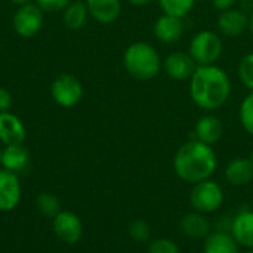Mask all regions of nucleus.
I'll list each match as a JSON object with an SVG mask.
<instances>
[{
	"mask_svg": "<svg viewBox=\"0 0 253 253\" xmlns=\"http://www.w3.org/2000/svg\"><path fill=\"white\" fill-rule=\"evenodd\" d=\"M231 80L228 73L215 65H199L188 80L191 101L205 111H216L231 96Z\"/></svg>",
	"mask_w": 253,
	"mask_h": 253,
	"instance_id": "nucleus-1",
	"label": "nucleus"
},
{
	"mask_svg": "<svg viewBox=\"0 0 253 253\" xmlns=\"http://www.w3.org/2000/svg\"><path fill=\"white\" fill-rule=\"evenodd\" d=\"M216 168L218 157L212 145L196 138L182 144L173 156V170L176 176L193 185L211 179Z\"/></svg>",
	"mask_w": 253,
	"mask_h": 253,
	"instance_id": "nucleus-2",
	"label": "nucleus"
},
{
	"mask_svg": "<svg viewBox=\"0 0 253 253\" xmlns=\"http://www.w3.org/2000/svg\"><path fill=\"white\" fill-rule=\"evenodd\" d=\"M159 50L147 42L130 43L123 53V67L136 80H153L162 70Z\"/></svg>",
	"mask_w": 253,
	"mask_h": 253,
	"instance_id": "nucleus-3",
	"label": "nucleus"
},
{
	"mask_svg": "<svg viewBox=\"0 0 253 253\" xmlns=\"http://www.w3.org/2000/svg\"><path fill=\"white\" fill-rule=\"evenodd\" d=\"M224 52L221 36L212 30H202L193 36L188 53L197 65H215Z\"/></svg>",
	"mask_w": 253,
	"mask_h": 253,
	"instance_id": "nucleus-4",
	"label": "nucleus"
},
{
	"mask_svg": "<svg viewBox=\"0 0 253 253\" xmlns=\"http://www.w3.org/2000/svg\"><path fill=\"white\" fill-rule=\"evenodd\" d=\"M190 203L196 212L200 213H213L224 203V191L221 185L215 181L206 179L193 185L190 193Z\"/></svg>",
	"mask_w": 253,
	"mask_h": 253,
	"instance_id": "nucleus-5",
	"label": "nucleus"
},
{
	"mask_svg": "<svg viewBox=\"0 0 253 253\" xmlns=\"http://www.w3.org/2000/svg\"><path fill=\"white\" fill-rule=\"evenodd\" d=\"M50 95L59 107L71 108L83 98L82 82L73 74H61L52 82Z\"/></svg>",
	"mask_w": 253,
	"mask_h": 253,
	"instance_id": "nucleus-6",
	"label": "nucleus"
},
{
	"mask_svg": "<svg viewBox=\"0 0 253 253\" xmlns=\"http://www.w3.org/2000/svg\"><path fill=\"white\" fill-rule=\"evenodd\" d=\"M12 24L18 36L30 39L36 36L43 25V9L34 1L19 6L13 15Z\"/></svg>",
	"mask_w": 253,
	"mask_h": 253,
	"instance_id": "nucleus-7",
	"label": "nucleus"
},
{
	"mask_svg": "<svg viewBox=\"0 0 253 253\" xmlns=\"http://www.w3.org/2000/svg\"><path fill=\"white\" fill-rule=\"evenodd\" d=\"M197 67L199 65L191 58V55L182 50H175L169 53L163 59V64H162V68L166 73V76L176 82L190 80Z\"/></svg>",
	"mask_w": 253,
	"mask_h": 253,
	"instance_id": "nucleus-8",
	"label": "nucleus"
},
{
	"mask_svg": "<svg viewBox=\"0 0 253 253\" xmlns=\"http://www.w3.org/2000/svg\"><path fill=\"white\" fill-rule=\"evenodd\" d=\"M52 228L55 236L67 245H76L83 234V224L80 218L70 212L61 211L55 218H52Z\"/></svg>",
	"mask_w": 253,
	"mask_h": 253,
	"instance_id": "nucleus-9",
	"label": "nucleus"
},
{
	"mask_svg": "<svg viewBox=\"0 0 253 253\" xmlns=\"http://www.w3.org/2000/svg\"><path fill=\"white\" fill-rule=\"evenodd\" d=\"M216 27L219 34L230 39H236L249 28V15L243 9L237 7L222 10L218 15Z\"/></svg>",
	"mask_w": 253,
	"mask_h": 253,
	"instance_id": "nucleus-10",
	"label": "nucleus"
},
{
	"mask_svg": "<svg viewBox=\"0 0 253 253\" xmlns=\"http://www.w3.org/2000/svg\"><path fill=\"white\" fill-rule=\"evenodd\" d=\"M21 202V182L16 173L0 169V212L13 211Z\"/></svg>",
	"mask_w": 253,
	"mask_h": 253,
	"instance_id": "nucleus-11",
	"label": "nucleus"
},
{
	"mask_svg": "<svg viewBox=\"0 0 253 253\" xmlns=\"http://www.w3.org/2000/svg\"><path fill=\"white\" fill-rule=\"evenodd\" d=\"M185 31L184 27V18H178L173 15L162 13L153 25V33L156 39L165 44H173L176 43Z\"/></svg>",
	"mask_w": 253,
	"mask_h": 253,
	"instance_id": "nucleus-12",
	"label": "nucleus"
},
{
	"mask_svg": "<svg viewBox=\"0 0 253 253\" xmlns=\"http://www.w3.org/2000/svg\"><path fill=\"white\" fill-rule=\"evenodd\" d=\"M25 139V126L18 116L10 111L0 113V142L4 145L22 144Z\"/></svg>",
	"mask_w": 253,
	"mask_h": 253,
	"instance_id": "nucleus-13",
	"label": "nucleus"
},
{
	"mask_svg": "<svg viewBox=\"0 0 253 253\" xmlns=\"http://www.w3.org/2000/svg\"><path fill=\"white\" fill-rule=\"evenodd\" d=\"M224 135V125L215 114L202 116L194 126V138L208 144L215 145Z\"/></svg>",
	"mask_w": 253,
	"mask_h": 253,
	"instance_id": "nucleus-14",
	"label": "nucleus"
},
{
	"mask_svg": "<svg viewBox=\"0 0 253 253\" xmlns=\"http://www.w3.org/2000/svg\"><path fill=\"white\" fill-rule=\"evenodd\" d=\"M89 16L99 24H113L122 13V0H86Z\"/></svg>",
	"mask_w": 253,
	"mask_h": 253,
	"instance_id": "nucleus-15",
	"label": "nucleus"
},
{
	"mask_svg": "<svg viewBox=\"0 0 253 253\" xmlns=\"http://www.w3.org/2000/svg\"><path fill=\"white\" fill-rule=\"evenodd\" d=\"M231 236L240 248L253 249V211L239 212L231 222Z\"/></svg>",
	"mask_w": 253,
	"mask_h": 253,
	"instance_id": "nucleus-16",
	"label": "nucleus"
},
{
	"mask_svg": "<svg viewBox=\"0 0 253 253\" xmlns=\"http://www.w3.org/2000/svg\"><path fill=\"white\" fill-rule=\"evenodd\" d=\"M225 179L234 187H246L253 181V165L249 157H236L225 168Z\"/></svg>",
	"mask_w": 253,
	"mask_h": 253,
	"instance_id": "nucleus-17",
	"label": "nucleus"
},
{
	"mask_svg": "<svg viewBox=\"0 0 253 253\" xmlns=\"http://www.w3.org/2000/svg\"><path fill=\"white\" fill-rule=\"evenodd\" d=\"M30 163V154L22 144L4 145L1 153V166L6 170L19 173L27 169Z\"/></svg>",
	"mask_w": 253,
	"mask_h": 253,
	"instance_id": "nucleus-18",
	"label": "nucleus"
},
{
	"mask_svg": "<svg viewBox=\"0 0 253 253\" xmlns=\"http://www.w3.org/2000/svg\"><path fill=\"white\" fill-rule=\"evenodd\" d=\"M181 230L187 237L202 240L211 234V222L206 219L205 213L194 211L191 213H187L181 219Z\"/></svg>",
	"mask_w": 253,
	"mask_h": 253,
	"instance_id": "nucleus-19",
	"label": "nucleus"
},
{
	"mask_svg": "<svg viewBox=\"0 0 253 253\" xmlns=\"http://www.w3.org/2000/svg\"><path fill=\"white\" fill-rule=\"evenodd\" d=\"M203 253H240V246L231 233H211L205 239Z\"/></svg>",
	"mask_w": 253,
	"mask_h": 253,
	"instance_id": "nucleus-20",
	"label": "nucleus"
},
{
	"mask_svg": "<svg viewBox=\"0 0 253 253\" xmlns=\"http://www.w3.org/2000/svg\"><path fill=\"white\" fill-rule=\"evenodd\" d=\"M62 12H64L62 15L64 24L70 30H80L82 27H84L89 16L86 1L82 0H73Z\"/></svg>",
	"mask_w": 253,
	"mask_h": 253,
	"instance_id": "nucleus-21",
	"label": "nucleus"
},
{
	"mask_svg": "<svg viewBox=\"0 0 253 253\" xmlns=\"http://www.w3.org/2000/svg\"><path fill=\"white\" fill-rule=\"evenodd\" d=\"M163 13L185 18L194 7L196 0H157Z\"/></svg>",
	"mask_w": 253,
	"mask_h": 253,
	"instance_id": "nucleus-22",
	"label": "nucleus"
},
{
	"mask_svg": "<svg viewBox=\"0 0 253 253\" xmlns=\"http://www.w3.org/2000/svg\"><path fill=\"white\" fill-rule=\"evenodd\" d=\"M37 209L49 218H55L61 212V202L52 193H40L36 200Z\"/></svg>",
	"mask_w": 253,
	"mask_h": 253,
	"instance_id": "nucleus-23",
	"label": "nucleus"
},
{
	"mask_svg": "<svg viewBox=\"0 0 253 253\" xmlns=\"http://www.w3.org/2000/svg\"><path fill=\"white\" fill-rule=\"evenodd\" d=\"M239 119L243 129L253 136V90L242 101L239 108Z\"/></svg>",
	"mask_w": 253,
	"mask_h": 253,
	"instance_id": "nucleus-24",
	"label": "nucleus"
},
{
	"mask_svg": "<svg viewBox=\"0 0 253 253\" xmlns=\"http://www.w3.org/2000/svg\"><path fill=\"white\" fill-rule=\"evenodd\" d=\"M237 74L240 82L243 83L245 87H248L251 92L253 90V52L246 53L242 56L239 67H237Z\"/></svg>",
	"mask_w": 253,
	"mask_h": 253,
	"instance_id": "nucleus-25",
	"label": "nucleus"
},
{
	"mask_svg": "<svg viewBox=\"0 0 253 253\" xmlns=\"http://www.w3.org/2000/svg\"><path fill=\"white\" fill-rule=\"evenodd\" d=\"M129 236L132 240L138 243H145L147 240H150V236H151L150 224L144 219H135L129 225Z\"/></svg>",
	"mask_w": 253,
	"mask_h": 253,
	"instance_id": "nucleus-26",
	"label": "nucleus"
},
{
	"mask_svg": "<svg viewBox=\"0 0 253 253\" xmlns=\"http://www.w3.org/2000/svg\"><path fill=\"white\" fill-rule=\"evenodd\" d=\"M148 253H181L179 246L170 239H156L150 243Z\"/></svg>",
	"mask_w": 253,
	"mask_h": 253,
	"instance_id": "nucleus-27",
	"label": "nucleus"
},
{
	"mask_svg": "<svg viewBox=\"0 0 253 253\" xmlns=\"http://www.w3.org/2000/svg\"><path fill=\"white\" fill-rule=\"evenodd\" d=\"M73 0H36L43 12H59L64 10Z\"/></svg>",
	"mask_w": 253,
	"mask_h": 253,
	"instance_id": "nucleus-28",
	"label": "nucleus"
},
{
	"mask_svg": "<svg viewBox=\"0 0 253 253\" xmlns=\"http://www.w3.org/2000/svg\"><path fill=\"white\" fill-rule=\"evenodd\" d=\"M12 105V96L10 92L4 87H0V113L9 111Z\"/></svg>",
	"mask_w": 253,
	"mask_h": 253,
	"instance_id": "nucleus-29",
	"label": "nucleus"
},
{
	"mask_svg": "<svg viewBox=\"0 0 253 253\" xmlns=\"http://www.w3.org/2000/svg\"><path fill=\"white\" fill-rule=\"evenodd\" d=\"M236 1H237V0H211L213 9H216V10H219V12L234 7Z\"/></svg>",
	"mask_w": 253,
	"mask_h": 253,
	"instance_id": "nucleus-30",
	"label": "nucleus"
},
{
	"mask_svg": "<svg viewBox=\"0 0 253 253\" xmlns=\"http://www.w3.org/2000/svg\"><path fill=\"white\" fill-rule=\"evenodd\" d=\"M130 4H133V6H147V4H150L151 1H154V0H127Z\"/></svg>",
	"mask_w": 253,
	"mask_h": 253,
	"instance_id": "nucleus-31",
	"label": "nucleus"
},
{
	"mask_svg": "<svg viewBox=\"0 0 253 253\" xmlns=\"http://www.w3.org/2000/svg\"><path fill=\"white\" fill-rule=\"evenodd\" d=\"M12 3L15 4H19V6H24V4H28V3H33L34 0H10Z\"/></svg>",
	"mask_w": 253,
	"mask_h": 253,
	"instance_id": "nucleus-32",
	"label": "nucleus"
},
{
	"mask_svg": "<svg viewBox=\"0 0 253 253\" xmlns=\"http://www.w3.org/2000/svg\"><path fill=\"white\" fill-rule=\"evenodd\" d=\"M249 30H251V33H252L253 36V12L251 13V16H249Z\"/></svg>",
	"mask_w": 253,
	"mask_h": 253,
	"instance_id": "nucleus-33",
	"label": "nucleus"
},
{
	"mask_svg": "<svg viewBox=\"0 0 253 253\" xmlns=\"http://www.w3.org/2000/svg\"><path fill=\"white\" fill-rule=\"evenodd\" d=\"M249 160L252 162V165H253V150L251 151V154H249Z\"/></svg>",
	"mask_w": 253,
	"mask_h": 253,
	"instance_id": "nucleus-34",
	"label": "nucleus"
},
{
	"mask_svg": "<svg viewBox=\"0 0 253 253\" xmlns=\"http://www.w3.org/2000/svg\"><path fill=\"white\" fill-rule=\"evenodd\" d=\"M1 153H3V148L0 147V166H1Z\"/></svg>",
	"mask_w": 253,
	"mask_h": 253,
	"instance_id": "nucleus-35",
	"label": "nucleus"
},
{
	"mask_svg": "<svg viewBox=\"0 0 253 253\" xmlns=\"http://www.w3.org/2000/svg\"><path fill=\"white\" fill-rule=\"evenodd\" d=\"M246 253H253V249H252V251H248V252H246Z\"/></svg>",
	"mask_w": 253,
	"mask_h": 253,
	"instance_id": "nucleus-36",
	"label": "nucleus"
}]
</instances>
